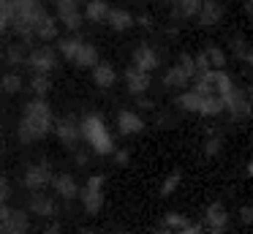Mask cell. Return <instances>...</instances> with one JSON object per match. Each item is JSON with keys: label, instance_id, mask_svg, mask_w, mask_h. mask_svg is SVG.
<instances>
[{"label": "cell", "instance_id": "74e56055", "mask_svg": "<svg viewBox=\"0 0 253 234\" xmlns=\"http://www.w3.org/2000/svg\"><path fill=\"white\" fill-rule=\"evenodd\" d=\"M128 158H131V155H128V150H117V163H120V166H126Z\"/></svg>", "mask_w": 253, "mask_h": 234}, {"label": "cell", "instance_id": "83f0119b", "mask_svg": "<svg viewBox=\"0 0 253 234\" xmlns=\"http://www.w3.org/2000/svg\"><path fill=\"white\" fill-rule=\"evenodd\" d=\"M0 87H3L8 95H14V93L22 90V76H19V74H6L3 79H0Z\"/></svg>", "mask_w": 253, "mask_h": 234}, {"label": "cell", "instance_id": "836d02e7", "mask_svg": "<svg viewBox=\"0 0 253 234\" xmlns=\"http://www.w3.org/2000/svg\"><path fill=\"white\" fill-rule=\"evenodd\" d=\"M8 193H11V188H8V183H6V177H0V207L6 204V199H8Z\"/></svg>", "mask_w": 253, "mask_h": 234}, {"label": "cell", "instance_id": "d6986e66", "mask_svg": "<svg viewBox=\"0 0 253 234\" xmlns=\"http://www.w3.org/2000/svg\"><path fill=\"white\" fill-rule=\"evenodd\" d=\"M82 16L87 22H106V16H109V3H106V0H87V5L82 8Z\"/></svg>", "mask_w": 253, "mask_h": 234}, {"label": "cell", "instance_id": "d590c367", "mask_svg": "<svg viewBox=\"0 0 253 234\" xmlns=\"http://www.w3.org/2000/svg\"><path fill=\"white\" fill-rule=\"evenodd\" d=\"M204 229L202 226H196V223H188V226H182L180 232H174V234H202Z\"/></svg>", "mask_w": 253, "mask_h": 234}, {"label": "cell", "instance_id": "e575fe53", "mask_svg": "<svg viewBox=\"0 0 253 234\" xmlns=\"http://www.w3.org/2000/svg\"><path fill=\"white\" fill-rule=\"evenodd\" d=\"M22 60H25V54H22V49H19V47L8 49V63H22Z\"/></svg>", "mask_w": 253, "mask_h": 234}, {"label": "cell", "instance_id": "4fadbf2b", "mask_svg": "<svg viewBox=\"0 0 253 234\" xmlns=\"http://www.w3.org/2000/svg\"><path fill=\"white\" fill-rule=\"evenodd\" d=\"M204 226L210 229V234H226V226H229V212L220 201L207 207V215H204Z\"/></svg>", "mask_w": 253, "mask_h": 234}, {"label": "cell", "instance_id": "ac0fdd59", "mask_svg": "<svg viewBox=\"0 0 253 234\" xmlns=\"http://www.w3.org/2000/svg\"><path fill=\"white\" fill-rule=\"evenodd\" d=\"M126 82H128V90L133 93V95H144V93L150 90V74L147 71H139V68H128L126 74Z\"/></svg>", "mask_w": 253, "mask_h": 234}, {"label": "cell", "instance_id": "44dd1931", "mask_svg": "<svg viewBox=\"0 0 253 234\" xmlns=\"http://www.w3.org/2000/svg\"><path fill=\"white\" fill-rule=\"evenodd\" d=\"M202 3L204 0H174V11H171V14H174L177 19H196Z\"/></svg>", "mask_w": 253, "mask_h": 234}, {"label": "cell", "instance_id": "9a60e30c", "mask_svg": "<svg viewBox=\"0 0 253 234\" xmlns=\"http://www.w3.org/2000/svg\"><path fill=\"white\" fill-rule=\"evenodd\" d=\"M52 188H55V193L66 201L77 199V193H79V185L71 174H55V177H52Z\"/></svg>", "mask_w": 253, "mask_h": 234}, {"label": "cell", "instance_id": "f6af8a7d", "mask_svg": "<svg viewBox=\"0 0 253 234\" xmlns=\"http://www.w3.org/2000/svg\"><path fill=\"white\" fill-rule=\"evenodd\" d=\"M117 234H128V232H117Z\"/></svg>", "mask_w": 253, "mask_h": 234}, {"label": "cell", "instance_id": "603a6c76", "mask_svg": "<svg viewBox=\"0 0 253 234\" xmlns=\"http://www.w3.org/2000/svg\"><path fill=\"white\" fill-rule=\"evenodd\" d=\"M106 22H109L117 33H123V30H128V27L133 25V16H131V11H126V8H109Z\"/></svg>", "mask_w": 253, "mask_h": 234}, {"label": "cell", "instance_id": "5b68a950", "mask_svg": "<svg viewBox=\"0 0 253 234\" xmlns=\"http://www.w3.org/2000/svg\"><path fill=\"white\" fill-rule=\"evenodd\" d=\"M30 218L19 207H0V234H28Z\"/></svg>", "mask_w": 253, "mask_h": 234}, {"label": "cell", "instance_id": "9c48e42d", "mask_svg": "<svg viewBox=\"0 0 253 234\" xmlns=\"http://www.w3.org/2000/svg\"><path fill=\"white\" fill-rule=\"evenodd\" d=\"M55 131H57V139L63 141V147H66V150H77L79 141H82V131H79V123L74 117L57 120Z\"/></svg>", "mask_w": 253, "mask_h": 234}, {"label": "cell", "instance_id": "e0dca14e", "mask_svg": "<svg viewBox=\"0 0 253 234\" xmlns=\"http://www.w3.org/2000/svg\"><path fill=\"white\" fill-rule=\"evenodd\" d=\"M133 68H139V71H153V68H158V54H155V49L153 47H147V44H142V47L133 52Z\"/></svg>", "mask_w": 253, "mask_h": 234}, {"label": "cell", "instance_id": "ee69618b", "mask_svg": "<svg viewBox=\"0 0 253 234\" xmlns=\"http://www.w3.org/2000/svg\"><path fill=\"white\" fill-rule=\"evenodd\" d=\"M82 234H93V232H82Z\"/></svg>", "mask_w": 253, "mask_h": 234}, {"label": "cell", "instance_id": "8992f818", "mask_svg": "<svg viewBox=\"0 0 253 234\" xmlns=\"http://www.w3.org/2000/svg\"><path fill=\"white\" fill-rule=\"evenodd\" d=\"M52 177H55V172H52L49 163H46V161H36V163H30V166L25 169L22 185L28 190H44L46 185H52Z\"/></svg>", "mask_w": 253, "mask_h": 234}, {"label": "cell", "instance_id": "7c38bea8", "mask_svg": "<svg viewBox=\"0 0 253 234\" xmlns=\"http://www.w3.org/2000/svg\"><path fill=\"white\" fill-rule=\"evenodd\" d=\"M28 210L33 212V215H41V218H52L57 212V204L52 196H46L44 190H30L28 196Z\"/></svg>", "mask_w": 253, "mask_h": 234}, {"label": "cell", "instance_id": "ab89813d", "mask_svg": "<svg viewBox=\"0 0 253 234\" xmlns=\"http://www.w3.org/2000/svg\"><path fill=\"white\" fill-rule=\"evenodd\" d=\"M245 11H248V16H253V0H245Z\"/></svg>", "mask_w": 253, "mask_h": 234}, {"label": "cell", "instance_id": "5bb4252c", "mask_svg": "<svg viewBox=\"0 0 253 234\" xmlns=\"http://www.w3.org/2000/svg\"><path fill=\"white\" fill-rule=\"evenodd\" d=\"M196 19H199V25H204V27L218 25V22L223 19V5H220L218 0H204L199 14H196Z\"/></svg>", "mask_w": 253, "mask_h": 234}, {"label": "cell", "instance_id": "f35d334b", "mask_svg": "<svg viewBox=\"0 0 253 234\" xmlns=\"http://www.w3.org/2000/svg\"><path fill=\"white\" fill-rule=\"evenodd\" d=\"M44 234H63L60 223H52V226H46V229H44Z\"/></svg>", "mask_w": 253, "mask_h": 234}, {"label": "cell", "instance_id": "b9f144b4", "mask_svg": "<svg viewBox=\"0 0 253 234\" xmlns=\"http://www.w3.org/2000/svg\"><path fill=\"white\" fill-rule=\"evenodd\" d=\"M248 174H251V177H253V161L248 163Z\"/></svg>", "mask_w": 253, "mask_h": 234}, {"label": "cell", "instance_id": "52a82bcc", "mask_svg": "<svg viewBox=\"0 0 253 234\" xmlns=\"http://www.w3.org/2000/svg\"><path fill=\"white\" fill-rule=\"evenodd\" d=\"M82 204H84V212H90V215H95V212H101V207H104V177H90L87 185H84L82 190Z\"/></svg>", "mask_w": 253, "mask_h": 234}, {"label": "cell", "instance_id": "1f68e13d", "mask_svg": "<svg viewBox=\"0 0 253 234\" xmlns=\"http://www.w3.org/2000/svg\"><path fill=\"white\" fill-rule=\"evenodd\" d=\"M204 152H207V155H215V152H220V136H210L207 144H204Z\"/></svg>", "mask_w": 253, "mask_h": 234}, {"label": "cell", "instance_id": "7a4b0ae2", "mask_svg": "<svg viewBox=\"0 0 253 234\" xmlns=\"http://www.w3.org/2000/svg\"><path fill=\"white\" fill-rule=\"evenodd\" d=\"M44 16H46V11L41 0H8V25L19 36H25V38L36 36Z\"/></svg>", "mask_w": 253, "mask_h": 234}, {"label": "cell", "instance_id": "cb8c5ba5", "mask_svg": "<svg viewBox=\"0 0 253 234\" xmlns=\"http://www.w3.org/2000/svg\"><path fill=\"white\" fill-rule=\"evenodd\" d=\"M231 52H234L237 60L253 65V47H251V44H248L242 36H234V38H231Z\"/></svg>", "mask_w": 253, "mask_h": 234}, {"label": "cell", "instance_id": "d6a6232c", "mask_svg": "<svg viewBox=\"0 0 253 234\" xmlns=\"http://www.w3.org/2000/svg\"><path fill=\"white\" fill-rule=\"evenodd\" d=\"M8 27V0H0V33Z\"/></svg>", "mask_w": 253, "mask_h": 234}, {"label": "cell", "instance_id": "4316f807", "mask_svg": "<svg viewBox=\"0 0 253 234\" xmlns=\"http://www.w3.org/2000/svg\"><path fill=\"white\" fill-rule=\"evenodd\" d=\"M204 60H207L210 68H223L226 65V54H223V49H218V47H207Z\"/></svg>", "mask_w": 253, "mask_h": 234}, {"label": "cell", "instance_id": "ffe728a7", "mask_svg": "<svg viewBox=\"0 0 253 234\" xmlns=\"http://www.w3.org/2000/svg\"><path fill=\"white\" fill-rule=\"evenodd\" d=\"M191 79H193V76L188 74V71L182 68L180 63H177V65H171V68L164 74V85H166V87H177V90H180V87H185Z\"/></svg>", "mask_w": 253, "mask_h": 234}, {"label": "cell", "instance_id": "60d3db41", "mask_svg": "<svg viewBox=\"0 0 253 234\" xmlns=\"http://www.w3.org/2000/svg\"><path fill=\"white\" fill-rule=\"evenodd\" d=\"M245 93H248V103H251V109H253V87H248Z\"/></svg>", "mask_w": 253, "mask_h": 234}, {"label": "cell", "instance_id": "3957f363", "mask_svg": "<svg viewBox=\"0 0 253 234\" xmlns=\"http://www.w3.org/2000/svg\"><path fill=\"white\" fill-rule=\"evenodd\" d=\"M79 131H82V141H87L98 155H106V152L115 150L112 134H109V128H106V123L101 120V114H87V117H82Z\"/></svg>", "mask_w": 253, "mask_h": 234}, {"label": "cell", "instance_id": "484cf974", "mask_svg": "<svg viewBox=\"0 0 253 234\" xmlns=\"http://www.w3.org/2000/svg\"><path fill=\"white\" fill-rule=\"evenodd\" d=\"M180 106L188 109V112H199V106H202V93L199 90H188L180 95Z\"/></svg>", "mask_w": 253, "mask_h": 234}, {"label": "cell", "instance_id": "f1b7e54d", "mask_svg": "<svg viewBox=\"0 0 253 234\" xmlns=\"http://www.w3.org/2000/svg\"><path fill=\"white\" fill-rule=\"evenodd\" d=\"M30 87H33V93L41 98L46 90H49V74H33V82H30Z\"/></svg>", "mask_w": 253, "mask_h": 234}, {"label": "cell", "instance_id": "6da1fadb", "mask_svg": "<svg viewBox=\"0 0 253 234\" xmlns=\"http://www.w3.org/2000/svg\"><path fill=\"white\" fill-rule=\"evenodd\" d=\"M55 128V117H52V109L44 98H33V101L25 106L22 117H19V141L22 144H33V141L44 139L49 131Z\"/></svg>", "mask_w": 253, "mask_h": 234}, {"label": "cell", "instance_id": "277c9868", "mask_svg": "<svg viewBox=\"0 0 253 234\" xmlns=\"http://www.w3.org/2000/svg\"><path fill=\"white\" fill-rule=\"evenodd\" d=\"M60 52L66 54V60L82 65V68H93L98 63V52L93 44L82 41V38H63L60 41Z\"/></svg>", "mask_w": 253, "mask_h": 234}, {"label": "cell", "instance_id": "8fae6325", "mask_svg": "<svg viewBox=\"0 0 253 234\" xmlns=\"http://www.w3.org/2000/svg\"><path fill=\"white\" fill-rule=\"evenodd\" d=\"M223 106H226V112H231L234 117H248V114L253 112L251 103H248V93L240 90V87H234V85H231L229 93L223 95Z\"/></svg>", "mask_w": 253, "mask_h": 234}, {"label": "cell", "instance_id": "f546056e", "mask_svg": "<svg viewBox=\"0 0 253 234\" xmlns=\"http://www.w3.org/2000/svg\"><path fill=\"white\" fill-rule=\"evenodd\" d=\"M164 223H166V229H169V232H180V229H182V226H188L191 221H185V218L177 215V212H169V215L164 218Z\"/></svg>", "mask_w": 253, "mask_h": 234}, {"label": "cell", "instance_id": "2e32d148", "mask_svg": "<svg viewBox=\"0 0 253 234\" xmlns=\"http://www.w3.org/2000/svg\"><path fill=\"white\" fill-rule=\"evenodd\" d=\"M117 128H120V134L131 136V134L144 131V120L139 117L136 112H131V109H123V112L117 114Z\"/></svg>", "mask_w": 253, "mask_h": 234}, {"label": "cell", "instance_id": "d4e9b609", "mask_svg": "<svg viewBox=\"0 0 253 234\" xmlns=\"http://www.w3.org/2000/svg\"><path fill=\"white\" fill-rule=\"evenodd\" d=\"M36 38H44V41H49V38H57V22L52 19L49 14H46L44 22L39 25V30H36Z\"/></svg>", "mask_w": 253, "mask_h": 234}, {"label": "cell", "instance_id": "30bf717a", "mask_svg": "<svg viewBox=\"0 0 253 234\" xmlns=\"http://www.w3.org/2000/svg\"><path fill=\"white\" fill-rule=\"evenodd\" d=\"M25 60H28V65L33 68V74H49V71L57 65V54H55V49H49V47L33 49Z\"/></svg>", "mask_w": 253, "mask_h": 234}, {"label": "cell", "instance_id": "8d00e7d4", "mask_svg": "<svg viewBox=\"0 0 253 234\" xmlns=\"http://www.w3.org/2000/svg\"><path fill=\"white\" fill-rule=\"evenodd\" d=\"M240 218H242V221H245V223H251V221H253V210H251V207H242Z\"/></svg>", "mask_w": 253, "mask_h": 234}, {"label": "cell", "instance_id": "4dcf8cb0", "mask_svg": "<svg viewBox=\"0 0 253 234\" xmlns=\"http://www.w3.org/2000/svg\"><path fill=\"white\" fill-rule=\"evenodd\" d=\"M177 185H180V172H174V174H169V177L164 180V185H161V193L164 196H169L171 190L177 188Z\"/></svg>", "mask_w": 253, "mask_h": 234}, {"label": "cell", "instance_id": "7402d4cb", "mask_svg": "<svg viewBox=\"0 0 253 234\" xmlns=\"http://www.w3.org/2000/svg\"><path fill=\"white\" fill-rule=\"evenodd\" d=\"M115 79H117V74H115V68H112L109 63H95L93 65V82L98 87H112Z\"/></svg>", "mask_w": 253, "mask_h": 234}, {"label": "cell", "instance_id": "ba28073f", "mask_svg": "<svg viewBox=\"0 0 253 234\" xmlns=\"http://www.w3.org/2000/svg\"><path fill=\"white\" fill-rule=\"evenodd\" d=\"M57 19L60 25H66V30H79L84 22L79 0H57Z\"/></svg>", "mask_w": 253, "mask_h": 234}, {"label": "cell", "instance_id": "7bdbcfd3", "mask_svg": "<svg viewBox=\"0 0 253 234\" xmlns=\"http://www.w3.org/2000/svg\"><path fill=\"white\" fill-rule=\"evenodd\" d=\"M158 234H174V232H169V229H164V232H158Z\"/></svg>", "mask_w": 253, "mask_h": 234}]
</instances>
